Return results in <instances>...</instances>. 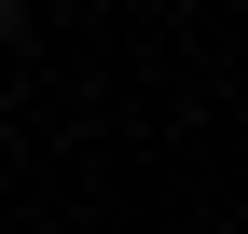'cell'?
Listing matches in <instances>:
<instances>
[{
    "instance_id": "6da1fadb",
    "label": "cell",
    "mask_w": 248,
    "mask_h": 234,
    "mask_svg": "<svg viewBox=\"0 0 248 234\" xmlns=\"http://www.w3.org/2000/svg\"><path fill=\"white\" fill-rule=\"evenodd\" d=\"M0 14H28V0H0Z\"/></svg>"
}]
</instances>
